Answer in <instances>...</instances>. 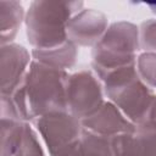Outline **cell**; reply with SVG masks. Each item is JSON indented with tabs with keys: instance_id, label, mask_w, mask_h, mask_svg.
Here are the masks:
<instances>
[{
	"instance_id": "6da1fadb",
	"label": "cell",
	"mask_w": 156,
	"mask_h": 156,
	"mask_svg": "<svg viewBox=\"0 0 156 156\" xmlns=\"http://www.w3.org/2000/svg\"><path fill=\"white\" fill-rule=\"evenodd\" d=\"M68 72L32 61L21 87L11 95L20 121L34 122L55 111H67L66 85Z\"/></svg>"
},
{
	"instance_id": "7a4b0ae2",
	"label": "cell",
	"mask_w": 156,
	"mask_h": 156,
	"mask_svg": "<svg viewBox=\"0 0 156 156\" xmlns=\"http://www.w3.org/2000/svg\"><path fill=\"white\" fill-rule=\"evenodd\" d=\"M83 9V1H32L24 18L26 34L30 46L49 49L66 43L68 21Z\"/></svg>"
},
{
	"instance_id": "3957f363",
	"label": "cell",
	"mask_w": 156,
	"mask_h": 156,
	"mask_svg": "<svg viewBox=\"0 0 156 156\" xmlns=\"http://www.w3.org/2000/svg\"><path fill=\"white\" fill-rule=\"evenodd\" d=\"M99 79L102 82L105 98L138 127L145 118L156 91L139 78L135 65L110 71Z\"/></svg>"
},
{
	"instance_id": "277c9868",
	"label": "cell",
	"mask_w": 156,
	"mask_h": 156,
	"mask_svg": "<svg viewBox=\"0 0 156 156\" xmlns=\"http://www.w3.org/2000/svg\"><path fill=\"white\" fill-rule=\"evenodd\" d=\"M139 51V27L128 21L111 23L91 50V69L100 78L110 71L135 65Z\"/></svg>"
},
{
	"instance_id": "5b68a950",
	"label": "cell",
	"mask_w": 156,
	"mask_h": 156,
	"mask_svg": "<svg viewBox=\"0 0 156 156\" xmlns=\"http://www.w3.org/2000/svg\"><path fill=\"white\" fill-rule=\"evenodd\" d=\"M105 101L102 82L93 69L84 68L69 74L66 85V106L71 115L82 121L93 115Z\"/></svg>"
},
{
	"instance_id": "8992f818",
	"label": "cell",
	"mask_w": 156,
	"mask_h": 156,
	"mask_svg": "<svg viewBox=\"0 0 156 156\" xmlns=\"http://www.w3.org/2000/svg\"><path fill=\"white\" fill-rule=\"evenodd\" d=\"M49 156H55L79 140L83 127L80 119L68 111H55L46 113L34 122Z\"/></svg>"
},
{
	"instance_id": "52a82bcc",
	"label": "cell",
	"mask_w": 156,
	"mask_h": 156,
	"mask_svg": "<svg viewBox=\"0 0 156 156\" xmlns=\"http://www.w3.org/2000/svg\"><path fill=\"white\" fill-rule=\"evenodd\" d=\"M0 156H46V152L30 122L1 119Z\"/></svg>"
},
{
	"instance_id": "ba28073f",
	"label": "cell",
	"mask_w": 156,
	"mask_h": 156,
	"mask_svg": "<svg viewBox=\"0 0 156 156\" xmlns=\"http://www.w3.org/2000/svg\"><path fill=\"white\" fill-rule=\"evenodd\" d=\"M32 54L21 44L10 43L0 48L1 95H12L24 80L32 63Z\"/></svg>"
},
{
	"instance_id": "9c48e42d",
	"label": "cell",
	"mask_w": 156,
	"mask_h": 156,
	"mask_svg": "<svg viewBox=\"0 0 156 156\" xmlns=\"http://www.w3.org/2000/svg\"><path fill=\"white\" fill-rule=\"evenodd\" d=\"M107 16L95 9H83L67 24V38L78 48H94L108 28Z\"/></svg>"
},
{
	"instance_id": "30bf717a",
	"label": "cell",
	"mask_w": 156,
	"mask_h": 156,
	"mask_svg": "<svg viewBox=\"0 0 156 156\" xmlns=\"http://www.w3.org/2000/svg\"><path fill=\"white\" fill-rule=\"evenodd\" d=\"M84 130L107 139L135 132L136 126L132 123L121 110L106 100L93 115L80 121Z\"/></svg>"
},
{
	"instance_id": "8fae6325",
	"label": "cell",
	"mask_w": 156,
	"mask_h": 156,
	"mask_svg": "<svg viewBox=\"0 0 156 156\" xmlns=\"http://www.w3.org/2000/svg\"><path fill=\"white\" fill-rule=\"evenodd\" d=\"M113 156H156V130L138 128L111 139Z\"/></svg>"
},
{
	"instance_id": "7c38bea8",
	"label": "cell",
	"mask_w": 156,
	"mask_h": 156,
	"mask_svg": "<svg viewBox=\"0 0 156 156\" xmlns=\"http://www.w3.org/2000/svg\"><path fill=\"white\" fill-rule=\"evenodd\" d=\"M33 61L46 67L68 72L73 68L78 60V46L67 40L66 43L49 49H32Z\"/></svg>"
},
{
	"instance_id": "4fadbf2b",
	"label": "cell",
	"mask_w": 156,
	"mask_h": 156,
	"mask_svg": "<svg viewBox=\"0 0 156 156\" xmlns=\"http://www.w3.org/2000/svg\"><path fill=\"white\" fill-rule=\"evenodd\" d=\"M26 18V11L21 2L15 0L0 1V44L13 43L22 23Z\"/></svg>"
},
{
	"instance_id": "5bb4252c",
	"label": "cell",
	"mask_w": 156,
	"mask_h": 156,
	"mask_svg": "<svg viewBox=\"0 0 156 156\" xmlns=\"http://www.w3.org/2000/svg\"><path fill=\"white\" fill-rule=\"evenodd\" d=\"M55 156H113L111 139L91 134L83 129L78 141Z\"/></svg>"
},
{
	"instance_id": "9a60e30c",
	"label": "cell",
	"mask_w": 156,
	"mask_h": 156,
	"mask_svg": "<svg viewBox=\"0 0 156 156\" xmlns=\"http://www.w3.org/2000/svg\"><path fill=\"white\" fill-rule=\"evenodd\" d=\"M135 68L139 78L149 88L156 90V52H139L135 61Z\"/></svg>"
},
{
	"instance_id": "2e32d148",
	"label": "cell",
	"mask_w": 156,
	"mask_h": 156,
	"mask_svg": "<svg viewBox=\"0 0 156 156\" xmlns=\"http://www.w3.org/2000/svg\"><path fill=\"white\" fill-rule=\"evenodd\" d=\"M140 50L156 52V18H150L139 26Z\"/></svg>"
},
{
	"instance_id": "e0dca14e",
	"label": "cell",
	"mask_w": 156,
	"mask_h": 156,
	"mask_svg": "<svg viewBox=\"0 0 156 156\" xmlns=\"http://www.w3.org/2000/svg\"><path fill=\"white\" fill-rule=\"evenodd\" d=\"M1 119L20 121L16 106L10 95H1Z\"/></svg>"
},
{
	"instance_id": "ac0fdd59",
	"label": "cell",
	"mask_w": 156,
	"mask_h": 156,
	"mask_svg": "<svg viewBox=\"0 0 156 156\" xmlns=\"http://www.w3.org/2000/svg\"><path fill=\"white\" fill-rule=\"evenodd\" d=\"M138 128L156 130V94H155V98H154V100H152V102L150 105V108H149L145 118L138 126Z\"/></svg>"
}]
</instances>
